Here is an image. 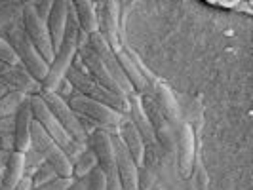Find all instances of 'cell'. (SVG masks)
Instances as JSON below:
<instances>
[{
	"label": "cell",
	"mask_w": 253,
	"mask_h": 190,
	"mask_svg": "<svg viewBox=\"0 0 253 190\" xmlns=\"http://www.w3.org/2000/svg\"><path fill=\"white\" fill-rule=\"evenodd\" d=\"M6 42L12 46L15 55L19 57L21 67H25L27 73L42 84V80L48 75L50 65L42 59V55L33 46V42L27 38L21 23H12V27H8V31H6Z\"/></svg>",
	"instance_id": "5b68a950"
},
{
	"label": "cell",
	"mask_w": 253,
	"mask_h": 190,
	"mask_svg": "<svg viewBox=\"0 0 253 190\" xmlns=\"http://www.w3.org/2000/svg\"><path fill=\"white\" fill-rule=\"evenodd\" d=\"M29 103H31L33 120L42 126V129L50 135L51 139L55 141V145L67 154V158H69L71 164H73L76 158L88 149V145L76 143V141L65 131L63 127L59 126V122L55 120V116L51 114V111L48 109V105H46L44 99L40 97V93H37V95H29Z\"/></svg>",
	"instance_id": "3957f363"
},
{
	"label": "cell",
	"mask_w": 253,
	"mask_h": 190,
	"mask_svg": "<svg viewBox=\"0 0 253 190\" xmlns=\"http://www.w3.org/2000/svg\"><path fill=\"white\" fill-rule=\"evenodd\" d=\"M21 27L25 31L27 38L33 42V46L38 50V53L42 55V59L50 65L53 61V46H51V38L48 33L46 21H42L38 17V13L35 12L33 4H25L21 10Z\"/></svg>",
	"instance_id": "ba28073f"
},
{
	"label": "cell",
	"mask_w": 253,
	"mask_h": 190,
	"mask_svg": "<svg viewBox=\"0 0 253 190\" xmlns=\"http://www.w3.org/2000/svg\"><path fill=\"white\" fill-rule=\"evenodd\" d=\"M114 55H116V61L120 63V69H122L124 76L127 78L129 86L133 89V93H137V95H145V93L152 95L151 80H149V76L143 73L141 65L137 63L135 53L129 48H120L118 51H114Z\"/></svg>",
	"instance_id": "4fadbf2b"
},
{
	"label": "cell",
	"mask_w": 253,
	"mask_h": 190,
	"mask_svg": "<svg viewBox=\"0 0 253 190\" xmlns=\"http://www.w3.org/2000/svg\"><path fill=\"white\" fill-rule=\"evenodd\" d=\"M67 190H88V177L86 179H75V181L69 185V189Z\"/></svg>",
	"instance_id": "e575fe53"
},
{
	"label": "cell",
	"mask_w": 253,
	"mask_h": 190,
	"mask_svg": "<svg viewBox=\"0 0 253 190\" xmlns=\"http://www.w3.org/2000/svg\"><path fill=\"white\" fill-rule=\"evenodd\" d=\"M73 8H75L80 31H84L88 37L93 35V33H99L95 2H91V0H76V2H73Z\"/></svg>",
	"instance_id": "cb8c5ba5"
},
{
	"label": "cell",
	"mask_w": 253,
	"mask_h": 190,
	"mask_svg": "<svg viewBox=\"0 0 253 190\" xmlns=\"http://www.w3.org/2000/svg\"><path fill=\"white\" fill-rule=\"evenodd\" d=\"M13 126H15V114L6 116V118H0V135L13 133Z\"/></svg>",
	"instance_id": "d6a6232c"
},
{
	"label": "cell",
	"mask_w": 253,
	"mask_h": 190,
	"mask_svg": "<svg viewBox=\"0 0 253 190\" xmlns=\"http://www.w3.org/2000/svg\"><path fill=\"white\" fill-rule=\"evenodd\" d=\"M175 149H177L179 171L183 177H189L192 173V162H194V131L187 122H181L175 129Z\"/></svg>",
	"instance_id": "2e32d148"
},
{
	"label": "cell",
	"mask_w": 253,
	"mask_h": 190,
	"mask_svg": "<svg viewBox=\"0 0 253 190\" xmlns=\"http://www.w3.org/2000/svg\"><path fill=\"white\" fill-rule=\"evenodd\" d=\"M33 6H35V12L38 13V17H40L42 21H48L51 8H53V2H51V0H44V2H35Z\"/></svg>",
	"instance_id": "4dcf8cb0"
},
{
	"label": "cell",
	"mask_w": 253,
	"mask_h": 190,
	"mask_svg": "<svg viewBox=\"0 0 253 190\" xmlns=\"http://www.w3.org/2000/svg\"><path fill=\"white\" fill-rule=\"evenodd\" d=\"M71 6L73 2L69 0H57L53 2V8L50 12V17L46 21V27H48V33H50L51 38V46H53V51H57V48L61 46L65 37V27H67V19H69V12H71Z\"/></svg>",
	"instance_id": "ffe728a7"
},
{
	"label": "cell",
	"mask_w": 253,
	"mask_h": 190,
	"mask_svg": "<svg viewBox=\"0 0 253 190\" xmlns=\"http://www.w3.org/2000/svg\"><path fill=\"white\" fill-rule=\"evenodd\" d=\"M127 118H129V122L135 126V129L139 131V135L143 137V141H145V147L149 145L152 151H156V149H158V141L154 137L151 122H149L147 114L143 111V107H141L139 95H137V93L127 95Z\"/></svg>",
	"instance_id": "e0dca14e"
},
{
	"label": "cell",
	"mask_w": 253,
	"mask_h": 190,
	"mask_svg": "<svg viewBox=\"0 0 253 190\" xmlns=\"http://www.w3.org/2000/svg\"><path fill=\"white\" fill-rule=\"evenodd\" d=\"M78 57H80V61H82V65L86 67L84 71H88V75L93 78V80H97L101 86H105L107 89H111V91H114V93H120V95H124L120 89H118V86H116V82L113 80V76L107 73V69H105V65L101 63V59H99V55L95 53V51L91 50L89 46H86V48H82V50H78V53H76Z\"/></svg>",
	"instance_id": "ac0fdd59"
},
{
	"label": "cell",
	"mask_w": 253,
	"mask_h": 190,
	"mask_svg": "<svg viewBox=\"0 0 253 190\" xmlns=\"http://www.w3.org/2000/svg\"><path fill=\"white\" fill-rule=\"evenodd\" d=\"M57 177H59V175L55 173V169H53L50 164H46V162L40 164V167L31 175V179H33V187L46 185V183H50V181H53V179H57Z\"/></svg>",
	"instance_id": "4316f807"
},
{
	"label": "cell",
	"mask_w": 253,
	"mask_h": 190,
	"mask_svg": "<svg viewBox=\"0 0 253 190\" xmlns=\"http://www.w3.org/2000/svg\"><path fill=\"white\" fill-rule=\"evenodd\" d=\"M97 167V156L91 149H86L75 162H73V177L75 179H86Z\"/></svg>",
	"instance_id": "d4e9b609"
},
{
	"label": "cell",
	"mask_w": 253,
	"mask_h": 190,
	"mask_svg": "<svg viewBox=\"0 0 253 190\" xmlns=\"http://www.w3.org/2000/svg\"><path fill=\"white\" fill-rule=\"evenodd\" d=\"M78 19H76L75 8L71 6V12H69V19H67V27H65V37L61 46L57 48V51L53 53V61L50 63L48 69V75L42 80L40 93H57V89L61 86V82L65 80L67 71L73 67L78 48H76V35H78Z\"/></svg>",
	"instance_id": "6da1fadb"
},
{
	"label": "cell",
	"mask_w": 253,
	"mask_h": 190,
	"mask_svg": "<svg viewBox=\"0 0 253 190\" xmlns=\"http://www.w3.org/2000/svg\"><path fill=\"white\" fill-rule=\"evenodd\" d=\"M97 10V23H99V35L105 38V42L111 46L113 51L120 50V4L114 0L95 2Z\"/></svg>",
	"instance_id": "8fae6325"
},
{
	"label": "cell",
	"mask_w": 253,
	"mask_h": 190,
	"mask_svg": "<svg viewBox=\"0 0 253 190\" xmlns=\"http://www.w3.org/2000/svg\"><path fill=\"white\" fill-rule=\"evenodd\" d=\"M114 149V158H116V169H118V177L122 190H139V167L133 162L131 154L124 147L122 139L118 137V133L111 135Z\"/></svg>",
	"instance_id": "5bb4252c"
},
{
	"label": "cell",
	"mask_w": 253,
	"mask_h": 190,
	"mask_svg": "<svg viewBox=\"0 0 253 190\" xmlns=\"http://www.w3.org/2000/svg\"><path fill=\"white\" fill-rule=\"evenodd\" d=\"M31 124H33V113L27 97V101L15 113V126H13V151L15 152L25 154L31 149Z\"/></svg>",
	"instance_id": "d6986e66"
},
{
	"label": "cell",
	"mask_w": 253,
	"mask_h": 190,
	"mask_svg": "<svg viewBox=\"0 0 253 190\" xmlns=\"http://www.w3.org/2000/svg\"><path fill=\"white\" fill-rule=\"evenodd\" d=\"M0 82L6 84L12 91H19L25 95H37L42 91L40 82L29 75L25 67H21V65L15 67V65L0 63Z\"/></svg>",
	"instance_id": "9a60e30c"
},
{
	"label": "cell",
	"mask_w": 253,
	"mask_h": 190,
	"mask_svg": "<svg viewBox=\"0 0 253 190\" xmlns=\"http://www.w3.org/2000/svg\"><path fill=\"white\" fill-rule=\"evenodd\" d=\"M25 175V154L21 152H10L6 158L4 177L0 179V190H13V187Z\"/></svg>",
	"instance_id": "603a6c76"
},
{
	"label": "cell",
	"mask_w": 253,
	"mask_h": 190,
	"mask_svg": "<svg viewBox=\"0 0 253 190\" xmlns=\"http://www.w3.org/2000/svg\"><path fill=\"white\" fill-rule=\"evenodd\" d=\"M10 91H12V89L8 88L6 84H2V82H0V97H4V95H6V93H10Z\"/></svg>",
	"instance_id": "d590c367"
},
{
	"label": "cell",
	"mask_w": 253,
	"mask_h": 190,
	"mask_svg": "<svg viewBox=\"0 0 253 190\" xmlns=\"http://www.w3.org/2000/svg\"><path fill=\"white\" fill-rule=\"evenodd\" d=\"M139 101L147 118H149V122H151L154 137L158 141V147H162L164 152H168V154H173L175 152V129L171 127L168 118L162 114L158 103L154 101L152 95H147V93L139 95Z\"/></svg>",
	"instance_id": "30bf717a"
},
{
	"label": "cell",
	"mask_w": 253,
	"mask_h": 190,
	"mask_svg": "<svg viewBox=\"0 0 253 190\" xmlns=\"http://www.w3.org/2000/svg\"><path fill=\"white\" fill-rule=\"evenodd\" d=\"M15 15H17V12H15V6L2 8V10H0V29H4V27L10 25V21H13V19H15Z\"/></svg>",
	"instance_id": "1f68e13d"
},
{
	"label": "cell",
	"mask_w": 253,
	"mask_h": 190,
	"mask_svg": "<svg viewBox=\"0 0 253 190\" xmlns=\"http://www.w3.org/2000/svg\"><path fill=\"white\" fill-rule=\"evenodd\" d=\"M73 183V179H67V177H57L46 183V185H40V187H33L31 190H67L69 185Z\"/></svg>",
	"instance_id": "f546056e"
},
{
	"label": "cell",
	"mask_w": 253,
	"mask_h": 190,
	"mask_svg": "<svg viewBox=\"0 0 253 190\" xmlns=\"http://www.w3.org/2000/svg\"><path fill=\"white\" fill-rule=\"evenodd\" d=\"M31 189H33V179H31V175H23L21 181L13 187V190H31Z\"/></svg>",
	"instance_id": "836d02e7"
},
{
	"label": "cell",
	"mask_w": 253,
	"mask_h": 190,
	"mask_svg": "<svg viewBox=\"0 0 253 190\" xmlns=\"http://www.w3.org/2000/svg\"><path fill=\"white\" fill-rule=\"evenodd\" d=\"M67 105H69L78 116L86 118L89 124H93L95 129H103V131H107V133H111V135L118 133V127L122 126V122L127 118L126 114L116 113L111 107H107V105H103V103H99V101H91V99L80 95V93L73 95V97L67 101Z\"/></svg>",
	"instance_id": "277c9868"
},
{
	"label": "cell",
	"mask_w": 253,
	"mask_h": 190,
	"mask_svg": "<svg viewBox=\"0 0 253 190\" xmlns=\"http://www.w3.org/2000/svg\"><path fill=\"white\" fill-rule=\"evenodd\" d=\"M88 143H89V149L95 152V156H97L99 169L105 173L107 190H122L120 177H118V169H116V158H114L111 133H107L103 129H95V131L89 133Z\"/></svg>",
	"instance_id": "52a82bcc"
},
{
	"label": "cell",
	"mask_w": 253,
	"mask_h": 190,
	"mask_svg": "<svg viewBox=\"0 0 253 190\" xmlns=\"http://www.w3.org/2000/svg\"><path fill=\"white\" fill-rule=\"evenodd\" d=\"M152 97H154V101L158 103L160 111H162V114L168 118V122L171 124V127L177 129V126L183 120H181V116H179L177 101H175L171 89L168 88L166 84H162V82H158V84H154V88H152Z\"/></svg>",
	"instance_id": "7402d4cb"
},
{
	"label": "cell",
	"mask_w": 253,
	"mask_h": 190,
	"mask_svg": "<svg viewBox=\"0 0 253 190\" xmlns=\"http://www.w3.org/2000/svg\"><path fill=\"white\" fill-rule=\"evenodd\" d=\"M40 97L48 105V109H50L51 114L55 116V120L59 122V126L63 127L65 131H67L76 143L88 145V133L84 131V127L80 124L78 114L67 105V101H65L59 93H40Z\"/></svg>",
	"instance_id": "9c48e42d"
},
{
	"label": "cell",
	"mask_w": 253,
	"mask_h": 190,
	"mask_svg": "<svg viewBox=\"0 0 253 190\" xmlns=\"http://www.w3.org/2000/svg\"><path fill=\"white\" fill-rule=\"evenodd\" d=\"M31 149L37 151L44 158V162L50 164L55 169V173L59 177L73 179V164H71V160L67 158V154L55 145V141L51 139L50 135L42 129V126L35 120L31 124Z\"/></svg>",
	"instance_id": "8992f818"
},
{
	"label": "cell",
	"mask_w": 253,
	"mask_h": 190,
	"mask_svg": "<svg viewBox=\"0 0 253 190\" xmlns=\"http://www.w3.org/2000/svg\"><path fill=\"white\" fill-rule=\"evenodd\" d=\"M88 46L93 51H95L97 55H99L101 63L105 65L107 73L113 76V80L116 82L118 89H120V91H122L126 97H127V95H131V93H133V89H131L129 82H127V78L124 76V73H122V69H120V63L116 61V55H114V51L111 50V46L105 42V38H103L99 33H93V35H89V38H88Z\"/></svg>",
	"instance_id": "7c38bea8"
},
{
	"label": "cell",
	"mask_w": 253,
	"mask_h": 190,
	"mask_svg": "<svg viewBox=\"0 0 253 190\" xmlns=\"http://www.w3.org/2000/svg\"><path fill=\"white\" fill-rule=\"evenodd\" d=\"M27 97L29 95L19 93V91H10L4 97H0V118H6V116L17 113V109L27 101Z\"/></svg>",
	"instance_id": "484cf974"
},
{
	"label": "cell",
	"mask_w": 253,
	"mask_h": 190,
	"mask_svg": "<svg viewBox=\"0 0 253 190\" xmlns=\"http://www.w3.org/2000/svg\"><path fill=\"white\" fill-rule=\"evenodd\" d=\"M88 190H107V179L99 165L88 175Z\"/></svg>",
	"instance_id": "f1b7e54d"
},
{
	"label": "cell",
	"mask_w": 253,
	"mask_h": 190,
	"mask_svg": "<svg viewBox=\"0 0 253 190\" xmlns=\"http://www.w3.org/2000/svg\"><path fill=\"white\" fill-rule=\"evenodd\" d=\"M65 80L69 82V86L76 88V91L84 97H88L91 101H99L107 107L114 109L116 113L126 114L127 116V97L126 95H120V93H114L111 89H107L105 86H101L97 80H93L91 76L82 69V61L80 57L76 55L73 67L67 71Z\"/></svg>",
	"instance_id": "7a4b0ae2"
},
{
	"label": "cell",
	"mask_w": 253,
	"mask_h": 190,
	"mask_svg": "<svg viewBox=\"0 0 253 190\" xmlns=\"http://www.w3.org/2000/svg\"><path fill=\"white\" fill-rule=\"evenodd\" d=\"M0 169H2V160H0Z\"/></svg>",
	"instance_id": "8d00e7d4"
},
{
	"label": "cell",
	"mask_w": 253,
	"mask_h": 190,
	"mask_svg": "<svg viewBox=\"0 0 253 190\" xmlns=\"http://www.w3.org/2000/svg\"><path fill=\"white\" fill-rule=\"evenodd\" d=\"M0 63H6V65H21L19 57L15 55L13 48L6 42V38L0 37Z\"/></svg>",
	"instance_id": "83f0119b"
},
{
	"label": "cell",
	"mask_w": 253,
	"mask_h": 190,
	"mask_svg": "<svg viewBox=\"0 0 253 190\" xmlns=\"http://www.w3.org/2000/svg\"><path fill=\"white\" fill-rule=\"evenodd\" d=\"M118 137L122 139L124 147L127 149V152L131 154L133 162L137 164V167L143 165L145 162V152H147V147H145V141L139 135V131L135 129V126L129 122V118H126L122 122V126L118 127Z\"/></svg>",
	"instance_id": "44dd1931"
}]
</instances>
